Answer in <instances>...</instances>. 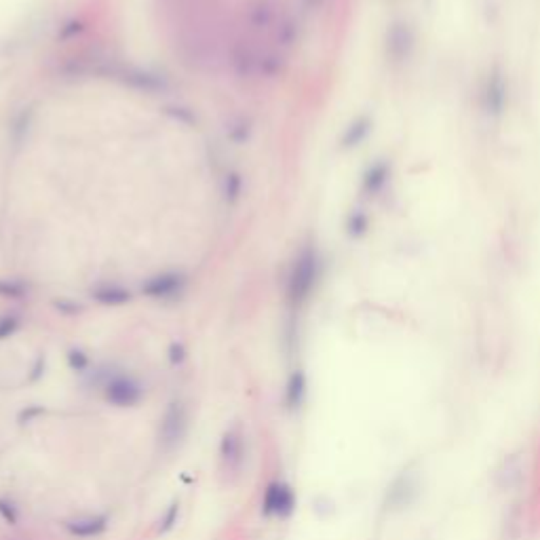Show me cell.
<instances>
[{"mask_svg":"<svg viewBox=\"0 0 540 540\" xmlns=\"http://www.w3.org/2000/svg\"><path fill=\"white\" fill-rule=\"evenodd\" d=\"M0 515L5 517V521L15 523V521H18V508H15V504H13L11 500L0 498Z\"/></svg>","mask_w":540,"mask_h":540,"instance_id":"20","label":"cell"},{"mask_svg":"<svg viewBox=\"0 0 540 540\" xmlns=\"http://www.w3.org/2000/svg\"><path fill=\"white\" fill-rule=\"evenodd\" d=\"M20 329V317L18 314H3L0 317V340L11 338Z\"/></svg>","mask_w":540,"mask_h":540,"instance_id":"17","label":"cell"},{"mask_svg":"<svg viewBox=\"0 0 540 540\" xmlns=\"http://www.w3.org/2000/svg\"><path fill=\"white\" fill-rule=\"evenodd\" d=\"M68 532L72 536H78V538H93V536H99L102 532H106L108 527V517L104 515H89V517H78V519H72L66 523Z\"/></svg>","mask_w":540,"mask_h":540,"instance_id":"10","label":"cell"},{"mask_svg":"<svg viewBox=\"0 0 540 540\" xmlns=\"http://www.w3.org/2000/svg\"><path fill=\"white\" fill-rule=\"evenodd\" d=\"M184 287H186V275L171 270V272H160L150 277L141 285V293L152 300H167V298L179 296L184 291Z\"/></svg>","mask_w":540,"mask_h":540,"instance_id":"5","label":"cell"},{"mask_svg":"<svg viewBox=\"0 0 540 540\" xmlns=\"http://www.w3.org/2000/svg\"><path fill=\"white\" fill-rule=\"evenodd\" d=\"M243 191V179L239 173H228L226 175V182H224V199L228 205H235L241 197Z\"/></svg>","mask_w":540,"mask_h":540,"instance_id":"15","label":"cell"},{"mask_svg":"<svg viewBox=\"0 0 540 540\" xmlns=\"http://www.w3.org/2000/svg\"><path fill=\"white\" fill-rule=\"evenodd\" d=\"M266 47H260L251 41H239L230 51V64L237 76L241 78H254L260 76L262 60L266 55Z\"/></svg>","mask_w":540,"mask_h":540,"instance_id":"2","label":"cell"},{"mask_svg":"<svg viewBox=\"0 0 540 540\" xmlns=\"http://www.w3.org/2000/svg\"><path fill=\"white\" fill-rule=\"evenodd\" d=\"M39 414H43V408H28L26 412H22V416H20V420L22 422H30L34 416H39Z\"/></svg>","mask_w":540,"mask_h":540,"instance_id":"24","label":"cell"},{"mask_svg":"<svg viewBox=\"0 0 540 540\" xmlns=\"http://www.w3.org/2000/svg\"><path fill=\"white\" fill-rule=\"evenodd\" d=\"M85 22L83 20H68L60 30H57V41H62V43H68V41H74V39H78L83 32H85Z\"/></svg>","mask_w":540,"mask_h":540,"instance_id":"16","label":"cell"},{"mask_svg":"<svg viewBox=\"0 0 540 540\" xmlns=\"http://www.w3.org/2000/svg\"><path fill=\"white\" fill-rule=\"evenodd\" d=\"M186 429H188V412H186V406L179 403V401L169 403V408H167L165 414H162L160 431H158V439H160L162 448H173V445H177L179 441L184 439Z\"/></svg>","mask_w":540,"mask_h":540,"instance_id":"3","label":"cell"},{"mask_svg":"<svg viewBox=\"0 0 540 540\" xmlns=\"http://www.w3.org/2000/svg\"><path fill=\"white\" fill-rule=\"evenodd\" d=\"M317 272H319L317 270V254L312 247H306L298 256V260L291 268L289 281H287V296H289L291 304L298 306L310 296L314 281H317Z\"/></svg>","mask_w":540,"mask_h":540,"instance_id":"1","label":"cell"},{"mask_svg":"<svg viewBox=\"0 0 540 540\" xmlns=\"http://www.w3.org/2000/svg\"><path fill=\"white\" fill-rule=\"evenodd\" d=\"M304 395H306V378L302 372H293L289 376V382H287V389H285V403L289 410H298L304 401Z\"/></svg>","mask_w":540,"mask_h":540,"instance_id":"13","label":"cell"},{"mask_svg":"<svg viewBox=\"0 0 540 540\" xmlns=\"http://www.w3.org/2000/svg\"><path fill=\"white\" fill-rule=\"evenodd\" d=\"M243 454H245V445H243V433L239 427H233L224 433L222 437V445H220V456L222 462L228 471H239L241 462H243Z\"/></svg>","mask_w":540,"mask_h":540,"instance_id":"9","label":"cell"},{"mask_svg":"<svg viewBox=\"0 0 540 540\" xmlns=\"http://www.w3.org/2000/svg\"><path fill=\"white\" fill-rule=\"evenodd\" d=\"M272 39H275V49L277 51H287L293 47L296 39H298V22L291 20V18H283L279 20V24L275 26V32H272Z\"/></svg>","mask_w":540,"mask_h":540,"instance_id":"12","label":"cell"},{"mask_svg":"<svg viewBox=\"0 0 540 540\" xmlns=\"http://www.w3.org/2000/svg\"><path fill=\"white\" fill-rule=\"evenodd\" d=\"M169 359H171V364H182L184 359H186V348L179 344V342H173L171 344V348H169Z\"/></svg>","mask_w":540,"mask_h":540,"instance_id":"21","label":"cell"},{"mask_svg":"<svg viewBox=\"0 0 540 540\" xmlns=\"http://www.w3.org/2000/svg\"><path fill=\"white\" fill-rule=\"evenodd\" d=\"M112 78H116L123 85H127L135 91H141V93H160L167 89V83L162 76L152 74L141 68H131V66H114Z\"/></svg>","mask_w":540,"mask_h":540,"instance_id":"4","label":"cell"},{"mask_svg":"<svg viewBox=\"0 0 540 540\" xmlns=\"http://www.w3.org/2000/svg\"><path fill=\"white\" fill-rule=\"evenodd\" d=\"M30 291L28 283L22 279H0V298L20 300Z\"/></svg>","mask_w":540,"mask_h":540,"instance_id":"14","label":"cell"},{"mask_svg":"<svg viewBox=\"0 0 540 540\" xmlns=\"http://www.w3.org/2000/svg\"><path fill=\"white\" fill-rule=\"evenodd\" d=\"M106 399L116 408H133L141 401V387L129 376H116L106 385Z\"/></svg>","mask_w":540,"mask_h":540,"instance_id":"8","label":"cell"},{"mask_svg":"<svg viewBox=\"0 0 540 540\" xmlns=\"http://www.w3.org/2000/svg\"><path fill=\"white\" fill-rule=\"evenodd\" d=\"M293 508H296L293 490L287 483H281V481L270 483L266 494H264V500H262V513L266 517H272V515L287 517V515H291Z\"/></svg>","mask_w":540,"mask_h":540,"instance_id":"6","label":"cell"},{"mask_svg":"<svg viewBox=\"0 0 540 540\" xmlns=\"http://www.w3.org/2000/svg\"><path fill=\"white\" fill-rule=\"evenodd\" d=\"M68 364H70V368H72L74 372H83V370H87V366H89V359H87V354H85L83 350L72 348V350L68 352Z\"/></svg>","mask_w":540,"mask_h":540,"instance_id":"19","label":"cell"},{"mask_svg":"<svg viewBox=\"0 0 540 540\" xmlns=\"http://www.w3.org/2000/svg\"><path fill=\"white\" fill-rule=\"evenodd\" d=\"M177 515H179V502H171V504H169V508L165 511L162 519H160L158 532H160V534L169 532V529L177 523Z\"/></svg>","mask_w":540,"mask_h":540,"instance_id":"18","label":"cell"},{"mask_svg":"<svg viewBox=\"0 0 540 540\" xmlns=\"http://www.w3.org/2000/svg\"><path fill=\"white\" fill-rule=\"evenodd\" d=\"M91 298L104 306H123L131 300V291L116 283H106V285H97L95 289H91Z\"/></svg>","mask_w":540,"mask_h":540,"instance_id":"11","label":"cell"},{"mask_svg":"<svg viewBox=\"0 0 540 540\" xmlns=\"http://www.w3.org/2000/svg\"><path fill=\"white\" fill-rule=\"evenodd\" d=\"M55 308L62 310L64 314H76L78 310H83V306H78L76 302H68V300H60L55 302Z\"/></svg>","mask_w":540,"mask_h":540,"instance_id":"22","label":"cell"},{"mask_svg":"<svg viewBox=\"0 0 540 540\" xmlns=\"http://www.w3.org/2000/svg\"><path fill=\"white\" fill-rule=\"evenodd\" d=\"M249 137V125H239L237 131H230V139L235 144H243Z\"/></svg>","mask_w":540,"mask_h":540,"instance_id":"23","label":"cell"},{"mask_svg":"<svg viewBox=\"0 0 540 540\" xmlns=\"http://www.w3.org/2000/svg\"><path fill=\"white\" fill-rule=\"evenodd\" d=\"M3 540H18V538H3Z\"/></svg>","mask_w":540,"mask_h":540,"instance_id":"25","label":"cell"},{"mask_svg":"<svg viewBox=\"0 0 540 540\" xmlns=\"http://www.w3.org/2000/svg\"><path fill=\"white\" fill-rule=\"evenodd\" d=\"M245 24L251 32H270L279 24V11L275 0H251L245 11Z\"/></svg>","mask_w":540,"mask_h":540,"instance_id":"7","label":"cell"}]
</instances>
